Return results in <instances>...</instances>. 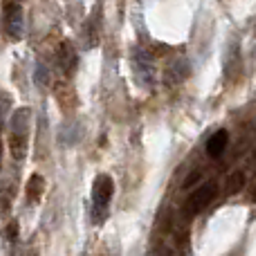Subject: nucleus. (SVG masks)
Instances as JSON below:
<instances>
[{"mask_svg": "<svg viewBox=\"0 0 256 256\" xmlns=\"http://www.w3.org/2000/svg\"><path fill=\"white\" fill-rule=\"evenodd\" d=\"M30 132H32V108L22 106L12 115L9 122V153L16 162H22L30 150Z\"/></svg>", "mask_w": 256, "mask_h": 256, "instance_id": "obj_1", "label": "nucleus"}, {"mask_svg": "<svg viewBox=\"0 0 256 256\" xmlns=\"http://www.w3.org/2000/svg\"><path fill=\"white\" fill-rule=\"evenodd\" d=\"M112 196H115V182H112V178L106 176V173L94 178V182H92V222L97 227L108 220Z\"/></svg>", "mask_w": 256, "mask_h": 256, "instance_id": "obj_2", "label": "nucleus"}, {"mask_svg": "<svg viewBox=\"0 0 256 256\" xmlns=\"http://www.w3.org/2000/svg\"><path fill=\"white\" fill-rule=\"evenodd\" d=\"M218 198V184L216 182H200L194 189V194L186 200V216H198L207 207H212L214 200Z\"/></svg>", "mask_w": 256, "mask_h": 256, "instance_id": "obj_3", "label": "nucleus"}, {"mask_svg": "<svg viewBox=\"0 0 256 256\" xmlns=\"http://www.w3.org/2000/svg\"><path fill=\"white\" fill-rule=\"evenodd\" d=\"M2 27H4V36L12 43H18L25 34V18H22V7L16 2L4 0L2 4Z\"/></svg>", "mask_w": 256, "mask_h": 256, "instance_id": "obj_4", "label": "nucleus"}, {"mask_svg": "<svg viewBox=\"0 0 256 256\" xmlns=\"http://www.w3.org/2000/svg\"><path fill=\"white\" fill-rule=\"evenodd\" d=\"M56 63H58V70H61L63 76H72L76 72V48L70 40H63V43L58 45Z\"/></svg>", "mask_w": 256, "mask_h": 256, "instance_id": "obj_5", "label": "nucleus"}, {"mask_svg": "<svg viewBox=\"0 0 256 256\" xmlns=\"http://www.w3.org/2000/svg\"><path fill=\"white\" fill-rule=\"evenodd\" d=\"M227 146H230V132H227L225 128H220V130H216L207 140V155L214 160H218L227 150Z\"/></svg>", "mask_w": 256, "mask_h": 256, "instance_id": "obj_6", "label": "nucleus"}, {"mask_svg": "<svg viewBox=\"0 0 256 256\" xmlns=\"http://www.w3.org/2000/svg\"><path fill=\"white\" fill-rule=\"evenodd\" d=\"M45 189H48V182H45V178L40 176V173H34V176L27 180V202L30 204H38L40 200H43L45 196Z\"/></svg>", "mask_w": 256, "mask_h": 256, "instance_id": "obj_7", "label": "nucleus"}, {"mask_svg": "<svg viewBox=\"0 0 256 256\" xmlns=\"http://www.w3.org/2000/svg\"><path fill=\"white\" fill-rule=\"evenodd\" d=\"M245 186H248V173H245V168H234L225 180V194L238 196L245 191Z\"/></svg>", "mask_w": 256, "mask_h": 256, "instance_id": "obj_8", "label": "nucleus"}, {"mask_svg": "<svg viewBox=\"0 0 256 256\" xmlns=\"http://www.w3.org/2000/svg\"><path fill=\"white\" fill-rule=\"evenodd\" d=\"M16 198V178H4L2 184H0V214H7L14 204Z\"/></svg>", "mask_w": 256, "mask_h": 256, "instance_id": "obj_9", "label": "nucleus"}, {"mask_svg": "<svg viewBox=\"0 0 256 256\" xmlns=\"http://www.w3.org/2000/svg\"><path fill=\"white\" fill-rule=\"evenodd\" d=\"M56 99H58V106H61L63 112H74V108H76V94H74V90H72L68 84H61L56 88Z\"/></svg>", "mask_w": 256, "mask_h": 256, "instance_id": "obj_10", "label": "nucleus"}, {"mask_svg": "<svg viewBox=\"0 0 256 256\" xmlns=\"http://www.w3.org/2000/svg\"><path fill=\"white\" fill-rule=\"evenodd\" d=\"M135 72H137V76L144 81V86H148L150 79H153V66H150V58H148V54L142 52V50H137Z\"/></svg>", "mask_w": 256, "mask_h": 256, "instance_id": "obj_11", "label": "nucleus"}, {"mask_svg": "<svg viewBox=\"0 0 256 256\" xmlns=\"http://www.w3.org/2000/svg\"><path fill=\"white\" fill-rule=\"evenodd\" d=\"M240 70H243V58H240L238 48L234 45V48L230 50V56H227V68H225V72H227V76H230V79H236Z\"/></svg>", "mask_w": 256, "mask_h": 256, "instance_id": "obj_12", "label": "nucleus"}, {"mask_svg": "<svg viewBox=\"0 0 256 256\" xmlns=\"http://www.w3.org/2000/svg\"><path fill=\"white\" fill-rule=\"evenodd\" d=\"M99 43V27H97V14L86 22V32H84V45L86 50H92Z\"/></svg>", "mask_w": 256, "mask_h": 256, "instance_id": "obj_13", "label": "nucleus"}, {"mask_svg": "<svg viewBox=\"0 0 256 256\" xmlns=\"http://www.w3.org/2000/svg\"><path fill=\"white\" fill-rule=\"evenodd\" d=\"M18 234H20V227H18V220H9L7 225H4V232H2L4 243H7L9 248H14V245L18 243Z\"/></svg>", "mask_w": 256, "mask_h": 256, "instance_id": "obj_14", "label": "nucleus"}, {"mask_svg": "<svg viewBox=\"0 0 256 256\" xmlns=\"http://www.w3.org/2000/svg\"><path fill=\"white\" fill-rule=\"evenodd\" d=\"M202 168H194V171H191V176H186V180L182 182V189L184 191H194L196 186L200 184V180H202Z\"/></svg>", "mask_w": 256, "mask_h": 256, "instance_id": "obj_15", "label": "nucleus"}, {"mask_svg": "<svg viewBox=\"0 0 256 256\" xmlns=\"http://www.w3.org/2000/svg\"><path fill=\"white\" fill-rule=\"evenodd\" d=\"M36 81H38L40 88L50 86V70L45 66H38V72H36Z\"/></svg>", "mask_w": 256, "mask_h": 256, "instance_id": "obj_16", "label": "nucleus"}, {"mask_svg": "<svg viewBox=\"0 0 256 256\" xmlns=\"http://www.w3.org/2000/svg\"><path fill=\"white\" fill-rule=\"evenodd\" d=\"M22 256H40V252H38V248L32 243V245H27V250L22 252Z\"/></svg>", "mask_w": 256, "mask_h": 256, "instance_id": "obj_17", "label": "nucleus"}, {"mask_svg": "<svg viewBox=\"0 0 256 256\" xmlns=\"http://www.w3.org/2000/svg\"><path fill=\"white\" fill-rule=\"evenodd\" d=\"M155 256H173V250L171 248H160L158 252H155Z\"/></svg>", "mask_w": 256, "mask_h": 256, "instance_id": "obj_18", "label": "nucleus"}, {"mask_svg": "<svg viewBox=\"0 0 256 256\" xmlns=\"http://www.w3.org/2000/svg\"><path fill=\"white\" fill-rule=\"evenodd\" d=\"M9 2H16V4H20V2H22V0H9Z\"/></svg>", "mask_w": 256, "mask_h": 256, "instance_id": "obj_19", "label": "nucleus"}]
</instances>
